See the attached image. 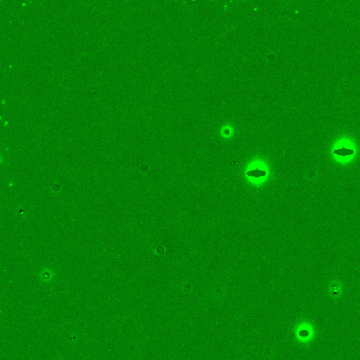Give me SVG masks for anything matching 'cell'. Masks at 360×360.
Here are the masks:
<instances>
[{
    "mask_svg": "<svg viewBox=\"0 0 360 360\" xmlns=\"http://www.w3.org/2000/svg\"><path fill=\"white\" fill-rule=\"evenodd\" d=\"M334 153L337 155H340V156H347V155H350L353 153V151L352 150H348V149H340V150H336L334 151Z\"/></svg>",
    "mask_w": 360,
    "mask_h": 360,
    "instance_id": "cell-1",
    "label": "cell"
}]
</instances>
